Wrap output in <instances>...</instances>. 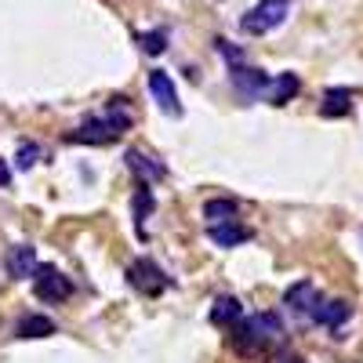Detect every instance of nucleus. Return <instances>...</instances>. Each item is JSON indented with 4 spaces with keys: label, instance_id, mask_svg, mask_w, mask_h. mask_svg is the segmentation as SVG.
Wrapping results in <instances>:
<instances>
[{
    "label": "nucleus",
    "instance_id": "obj_21",
    "mask_svg": "<svg viewBox=\"0 0 363 363\" xmlns=\"http://www.w3.org/2000/svg\"><path fill=\"white\" fill-rule=\"evenodd\" d=\"M8 182H11V171L4 167V160H0V186H8Z\"/></svg>",
    "mask_w": 363,
    "mask_h": 363
},
{
    "label": "nucleus",
    "instance_id": "obj_3",
    "mask_svg": "<svg viewBox=\"0 0 363 363\" xmlns=\"http://www.w3.org/2000/svg\"><path fill=\"white\" fill-rule=\"evenodd\" d=\"M287 11H291V0H262V4H255L244 15V33H251V37L272 33L277 26H284Z\"/></svg>",
    "mask_w": 363,
    "mask_h": 363
},
{
    "label": "nucleus",
    "instance_id": "obj_4",
    "mask_svg": "<svg viewBox=\"0 0 363 363\" xmlns=\"http://www.w3.org/2000/svg\"><path fill=\"white\" fill-rule=\"evenodd\" d=\"M128 284L138 291V294H149V298H157L171 287V277L157 265V262H149V258H138L128 265Z\"/></svg>",
    "mask_w": 363,
    "mask_h": 363
},
{
    "label": "nucleus",
    "instance_id": "obj_18",
    "mask_svg": "<svg viewBox=\"0 0 363 363\" xmlns=\"http://www.w3.org/2000/svg\"><path fill=\"white\" fill-rule=\"evenodd\" d=\"M153 207H157L153 193H149V186H142V189L135 193V200H131V215H135V225H138V233H145V218L153 215Z\"/></svg>",
    "mask_w": 363,
    "mask_h": 363
},
{
    "label": "nucleus",
    "instance_id": "obj_11",
    "mask_svg": "<svg viewBox=\"0 0 363 363\" xmlns=\"http://www.w3.org/2000/svg\"><path fill=\"white\" fill-rule=\"evenodd\" d=\"M207 236H211V244H218V247H240L251 240V229H244L240 222H222V225H207Z\"/></svg>",
    "mask_w": 363,
    "mask_h": 363
},
{
    "label": "nucleus",
    "instance_id": "obj_1",
    "mask_svg": "<svg viewBox=\"0 0 363 363\" xmlns=\"http://www.w3.org/2000/svg\"><path fill=\"white\" fill-rule=\"evenodd\" d=\"M284 335V323L280 316H272V313H255V316H244L236 323V349L240 352H262L269 345H277Z\"/></svg>",
    "mask_w": 363,
    "mask_h": 363
},
{
    "label": "nucleus",
    "instance_id": "obj_20",
    "mask_svg": "<svg viewBox=\"0 0 363 363\" xmlns=\"http://www.w3.org/2000/svg\"><path fill=\"white\" fill-rule=\"evenodd\" d=\"M37 160H40V145H29V142H26V145H18V157H15V164H18L22 171H26V167H33Z\"/></svg>",
    "mask_w": 363,
    "mask_h": 363
},
{
    "label": "nucleus",
    "instance_id": "obj_6",
    "mask_svg": "<svg viewBox=\"0 0 363 363\" xmlns=\"http://www.w3.org/2000/svg\"><path fill=\"white\" fill-rule=\"evenodd\" d=\"M149 95L157 99V106L167 113V116H182V106H178V91L171 84V77L164 69H153L149 73Z\"/></svg>",
    "mask_w": 363,
    "mask_h": 363
},
{
    "label": "nucleus",
    "instance_id": "obj_14",
    "mask_svg": "<svg viewBox=\"0 0 363 363\" xmlns=\"http://www.w3.org/2000/svg\"><path fill=\"white\" fill-rule=\"evenodd\" d=\"M298 91H301V80H298L294 73H280L277 80H269V91H265V95H269L272 106H287V102L298 95Z\"/></svg>",
    "mask_w": 363,
    "mask_h": 363
},
{
    "label": "nucleus",
    "instance_id": "obj_10",
    "mask_svg": "<svg viewBox=\"0 0 363 363\" xmlns=\"http://www.w3.org/2000/svg\"><path fill=\"white\" fill-rule=\"evenodd\" d=\"M284 301L298 313V316H313V309H316V301H320V294H316V287L309 284V280H301V284H294V287H287V294H284Z\"/></svg>",
    "mask_w": 363,
    "mask_h": 363
},
{
    "label": "nucleus",
    "instance_id": "obj_5",
    "mask_svg": "<svg viewBox=\"0 0 363 363\" xmlns=\"http://www.w3.org/2000/svg\"><path fill=\"white\" fill-rule=\"evenodd\" d=\"M33 294L40 301H66L73 294V284L69 277H62L55 265H37L33 269Z\"/></svg>",
    "mask_w": 363,
    "mask_h": 363
},
{
    "label": "nucleus",
    "instance_id": "obj_17",
    "mask_svg": "<svg viewBox=\"0 0 363 363\" xmlns=\"http://www.w3.org/2000/svg\"><path fill=\"white\" fill-rule=\"evenodd\" d=\"M352 109V95L345 87H335V91H327L323 95V102H320V113L323 116H345Z\"/></svg>",
    "mask_w": 363,
    "mask_h": 363
},
{
    "label": "nucleus",
    "instance_id": "obj_19",
    "mask_svg": "<svg viewBox=\"0 0 363 363\" xmlns=\"http://www.w3.org/2000/svg\"><path fill=\"white\" fill-rule=\"evenodd\" d=\"M167 48V33L164 29H157V33H145L142 37V51H149V55H160Z\"/></svg>",
    "mask_w": 363,
    "mask_h": 363
},
{
    "label": "nucleus",
    "instance_id": "obj_7",
    "mask_svg": "<svg viewBox=\"0 0 363 363\" xmlns=\"http://www.w3.org/2000/svg\"><path fill=\"white\" fill-rule=\"evenodd\" d=\"M269 73H262V69H255V66H233V84H236V91L244 99H262L265 91H269Z\"/></svg>",
    "mask_w": 363,
    "mask_h": 363
},
{
    "label": "nucleus",
    "instance_id": "obj_9",
    "mask_svg": "<svg viewBox=\"0 0 363 363\" xmlns=\"http://www.w3.org/2000/svg\"><path fill=\"white\" fill-rule=\"evenodd\" d=\"M349 316H352V306H349V301H342V298L323 301V298H320L309 320H316V323H323V327H330V330H342V323H345Z\"/></svg>",
    "mask_w": 363,
    "mask_h": 363
},
{
    "label": "nucleus",
    "instance_id": "obj_15",
    "mask_svg": "<svg viewBox=\"0 0 363 363\" xmlns=\"http://www.w3.org/2000/svg\"><path fill=\"white\" fill-rule=\"evenodd\" d=\"M236 215H240L236 200H225V196H218V200H207V203H203V218H207V225L236 222Z\"/></svg>",
    "mask_w": 363,
    "mask_h": 363
},
{
    "label": "nucleus",
    "instance_id": "obj_16",
    "mask_svg": "<svg viewBox=\"0 0 363 363\" xmlns=\"http://www.w3.org/2000/svg\"><path fill=\"white\" fill-rule=\"evenodd\" d=\"M55 320H48V316H22L18 320V327H15V335L18 338H51L55 335Z\"/></svg>",
    "mask_w": 363,
    "mask_h": 363
},
{
    "label": "nucleus",
    "instance_id": "obj_13",
    "mask_svg": "<svg viewBox=\"0 0 363 363\" xmlns=\"http://www.w3.org/2000/svg\"><path fill=\"white\" fill-rule=\"evenodd\" d=\"M244 320V306H240V298H218L215 306H211V323L215 327H236Z\"/></svg>",
    "mask_w": 363,
    "mask_h": 363
},
{
    "label": "nucleus",
    "instance_id": "obj_12",
    "mask_svg": "<svg viewBox=\"0 0 363 363\" xmlns=\"http://www.w3.org/2000/svg\"><path fill=\"white\" fill-rule=\"evenodd\" d=\"M124 160H128V171L142 178V186H149V182H160V178H164V167H160L153 157H145L142 149H128V157H124Z\"/></svg>",
    "mask_w": 363,
    "mask_h": 363
},
{
    "label": "nucleus",
    "instance_id": "obj_8",
    "mask_svg": "<svg viewBox=\"0 0 363 363\" xmlns=\"http://www.w3.org/2000/svg\"><path fill=\"white\" fill-rule=\"evenodd\" d=\"M4 269H8V277H15V280H29V277H33V269H37V247L15 244L4 255Z\"/></svg>",
    "mask_w": 363,
    "mask_h": 363
},
{
    "label": "nucleus",
    "instance_id": "obj_2",
    "mask_svg": "<svg viewBox=\"0 0 363 363\" xmlns=\"http://www.w3.org/2000/svg\"><path fill=\"white\" fill-rule=\"evenodd\" d=\"M131 128V113H109V116H99V120H87L84 128H77L69 135V142H84V145H109L116 142L120 135H124Z\"/></svg>",
    "mask_w": 363,
    "mask_h": 363
}]
</instances>
